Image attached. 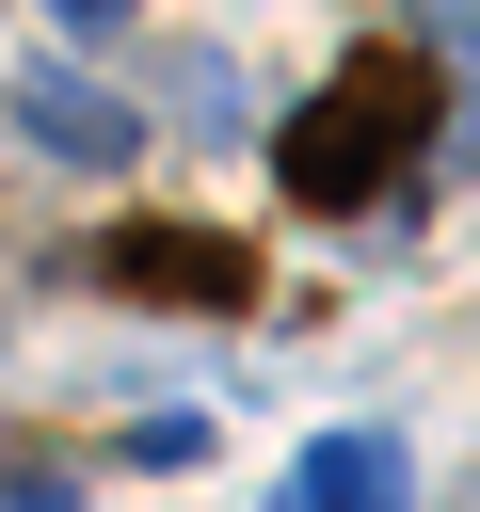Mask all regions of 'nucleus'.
<instances>
[{"label": "nucleus", "instance_id": "nucleus-1", "mask_svg": "<svg viewBox=\"0 0 480 512\" xmlns=\"http://www.w3.org/2000/svg\"><path fill=\"white\" fill-rule=\"evenodd\" d=\"M432 96H448V80H432L416 48H352V64H336V96H304V112H288L272 176H288L304 208H368V192L400 176V144L432 128Z\"/></svg>", "mask_w": 480, "mask_h": 512}, {"label": "nucleus", "instance_id": "nucleus-2", "mask_svg": "<svg viewBox=\"0 0 480 512\" xmlns=\"http://www.w3.org/2000/svg\"><path fill=\"white\" fill-rule=\"evenodd\" d=\"M96 272H112L128 304H208V320H224V304H256V256H240V240H208V224H112V240H96Z\"/></svg>", "mask_w": 480, "mask_h": 512}]
</instances>
